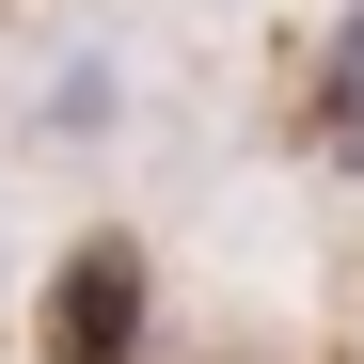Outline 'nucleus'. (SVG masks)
<instances>
[]
</instances>
